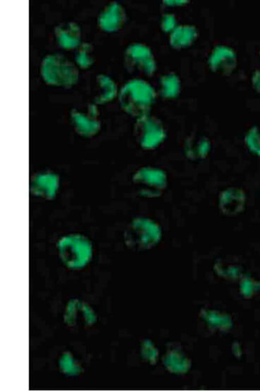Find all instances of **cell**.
Segmentation results:
<instances>
[{"label":"cell","instance_id":"obj_13","mask_svg":"<svg viewBox=\"0 0 260 391\" xmlns=\"http://www.w3.org/2000/svg\"><path fill=\"white\" fill-rule=\"evenodd\" d=\"M247 197L245 192L236 187H231L221 192L219 206L226 216H236L245 211Z\"/></svg>","mask_w":260,"mask_h":391},{"label":"cell","instance_id":"obj_11","mask_svg":"<svg viewBox=\"0 0 260 391\" xmlns=\"http://www.w3.org/2000/svg\"><path fill=\"white\" fill-rule=\"evenodd\" d=\"M210 69L214 73L230 75L237 66V57L233 49L226 46L215 47L208 59Z\"/></svg>","mask_w":260,"mask_h":391},{"label":"cell","instance_id":"obj_26","mask_svg":"<svg viewBox=\"0 0 260 391\" xmlns=\"http://www.w3.org/2000/svg\"><path fill=\"white\" fill-rule=\"evenodd\" d=\"M218 267L221 269V271H223L224 273H223L224 276L226 278L233 280L241 277L242 273L240 266L236 265H228L225 267H222L218 265Z\"/></svg>","mask_w":260,"mask_h":391},{"label":"cell","instance_id":"obj_22","mask_svg":"<svg viewBox=\"0 0 260 391\" xmlns=\"http://www.w3.org/2000/svg\"><path fill=\"white\" fill-rule=\"evenodd\" d=\"M94 47L90 43H84L80 45L75 55V62L82 69H87L95 62L93 56Z\"/></svg>","mask_w":260,"mask_h":391},{"label":"cell","instance_id":"obj_14","mask_svg":"<svg viewBox=\"0 0 260 391\" xmlns=\"http://www.w3.org/2000/svg\"><path fill=\"white\" fill-rule=\"evenodd\" d=\"M55 36L59 45L65 50H73L80 45L82 31L75 22H65L55 27Z\"/></svg>","mask_w":260,"mask_h":391},{"label":"cell","instance_id":"obj_28","mask_svg":"<svg viewBox=\"0 0 260 391\" xmlns=\"http://www.w3.org/2000/svg\"><path fill=\"white\" fill-rule=\"evenodd\" d=\"M252 85L258 93L260 94V71H257L252 76Z\"/></svg>","mask_w":260,"mask_h":391},{"label":"cell","instance_id":"obj_30","mask_svg":"<svg viewBox=\"0 0 260 391\" xmlns=\"http://www.w3.org/2000/svg\"><path fill=\"white\" fill-rule=\"evenodd\" d=\"M259 55H260V52H259Z\"/></svg>","mask_w":260,"mask_h":391},{"label":"cell","instance_id":"obj_12","mask_svg":"<svg viewBox=\"0 0 260 391\" xmlns=\"http://www.w3.org/2000/svg\"><path fill=\"white\" fill-rule=\"evenodd\" d=\"M127 15L119 3L113 2L105 7L98 16V25L106 32L118 31L125 24Z\"/></svg>","mask_w":260,"mask_h":391},{"label":"cell","instance_id":"obj_15","mask_svg":"<svg viewBox=\"0 0 260 391\" xmlns=\"http://www.w3.org/2000/svg\"><path fill=\"white\" fill-rule=\"evenodd\" d=\"M211 150V142L205 136H192L185 142V155L192 161L205 159Z\"/></svg>","mask_w":260,"mask_h":391},{"label":"cell","instance_id":"obj_7","mask_svg":"<svg viewBox=\"0 0 260 391\" xmlns=\"http://www.w3.org/2000/svg\"><path fill=\"white\" fill-rule=\"evenodd\" d=\"M124 65L130 73L151 77L157 71V62L150 48L143 43H132L124 52Z\"/></svg>","mask_w":260,"mask_h":391},{"label":"cell","instance_id":"obj_24","mask_svg":"<svg viewBox=\"0 0 260 391\" xmlns=\"http://www.w3.org/2000/svg\"><path fill=\"white\" fill-rule=\"evenodd\" d=\"M245 144L250 152L260 157V129L257 127H253L247 131Z\"/></svg>","mask_w":260,"mask_h":391},{"label":"cell","instance_id":"obj_17","mask_svg":"<svg viewBox=\"0 0 260 391\" xmlns=\"http://www.w3.org/2000/svg\"><path fill=\"white\" fill-rule=\"evenodd\" d=\"M97 93L94 98V104H104L114 100L117 96L118 89L115 81L105 75H99L96 77Z\"/></svg>","mask_w":260,"mask_h":391},{"label":"cell","instance_id":"obj_21","mask_svg":"<svg viewBox=\"0 0 260 391\" xmlns=\"http://www.w3.org/2000/svg\"><path fill=\"white\" fill-rule=\"evenodd\" d=\"M203 318L206 320L209 325L221 332H228L232 327L231 318L225 313L217 311H206L203 313Z\"/></svg>","mask_w":260,"mask_h":391},{"label":"cell","instance_id":"obj_8","mask_svg":"<svg viewBox=\"0 0 260 391\" xmlns=\"http://www.w3.org/2000/svg\"><path fill=\"white\" fill-rule=\"evenodd\" d=\"M71 122L77 134L84 138H92L101 129V120L96 104H88L82 108L71 111Z\"/></svg>","mask_w":260,"mask_h":391},{"label":"cell","instance_id":"obj_1","mask_svg":"<svg viewBox=\"0 0 260 391\" xmlns=\"http://www.w3.org/2000/svg\"><path fill=\"white\" fill-rule=\"evenodd\" d=\"M156 99L157 92L152 86L139 79L127 82L122 87L119 96L122 109L136 119L150 113Z\"/></svg>","mask_w":260,"mask_h":391},{"label":"cell","instance_id":"obj_25","mask_svg":"<svg viewBox=\"0 0 260 391\" xmlns=\"http://www.w3.org/2000/svg\"><path fill=\"white\" fill-rule=\"evenodd\" d=\"M257 289H260V282H257L251 278H243L242 279L240 292L247 299H251L256 294Z\"/></svg>","mask_w":260,"mask_h":391},{"label":"cell","instance_id":"obj_16","mask_svg":"<svg viewBox=\"0 0 260 391\" xmlns=\"http://www.w3.org/2000/svg\"><path fill=\"white\" fill-rule=\"evenodd\" d=\"M198 31L196 27L192 25H181L176 27L171 31L170 36V45L177 50H181L192 46L197 40Z\"/></svg>","mask_w":260,"mask_h":391},{"label":"cell","instance_id":"obj_20","mask_svg":"<svg viewBox=\"0 0 260 391\" xmlns=\"http://www.w3.org/2000/svg\"><path fill=\"white\" fill-rule=\"evenodd\" d=\"M59 367L61 372L65 376L70 377L79 376L84 371L82 367L77 362L71 352L66 351L61 355L59 361Z\"/></svg>","mask_w":260,"mask_h":391},{"label":"cell","instance_id":"obj_9","mask_svg":"<svg viewBox=\"0 0 260 391\" xmlns=\"http://www.w3.org/2000/svg\"><path fill=\"white\" fill-rule=\"evenodd\" d=\"M64 321L71 328H88L97 322V315L88 303L71 299L65 308Z\"/></svg>","mask_w":260,"mask_h":391},{"label":"cell","instance_id":"obj_2","mask_svg":"<svg viewBox=\"0 0 260 391\" xmlns=\"http://www.w3.org/2000/svg\"><path fill=\"white\" fill-rule=\"evenodd\" d=\"M57 247L61 262L73 271L85 269L93 257L92 241L82 234L65 235L58 240Z\"/></svg>","mask_w":260,"mask_h":391},{"label":"cell","instance_id":"obj_23","mask_svg":"<svg viewBox=\"0 0 260 391\" xmlns=\"http://www.w3.org/2000/svg\"><path fill=\"white\" fill-rule=\"evenodd\" d=\"M141 356L151 365H156L159 360V350L151 340H145L141 345Z\"/></svg>","mask_w":260,"mask_h":391},{"label":"cell","instance_id":"obj_19","mask_svg":"<svg viewBox=\"0 0 260 391\" xmlns=\"http://www.w3.org/2000/svg\"><path fill=\"white\" fill-rule=\"evenodd\" d=\"M181 83L174 73L165 75L160 79V95L167 100H173L180 95Z\"/></svg>","mask_w":260,"mask_h":391},{"label":"cell","instance_id":"obj_29","mask_svg":"<svg viewBox=\"0 0 260 391\" xmlns=\"http://www.w3.org/2000/svg\"><path fill=\"white\" fill-rule=\"evenodd\" d=\"M187 3H189V1H176V0H171V1H170V0H165V1H164L165 5L171 7L182 6V5H185Z\"/></svg>","mask_w":260,"mask_h":391},{"label":"cell","instance_id":"obj_10","mask_svg":"<svg viewBox=\"0 0 260 391\" xmlns=\"http://www.w3.org/2000/svg\"><path fill=\"white\" fill-rule=\"evenodd\" d=\"M60 188L59 174L52 171H43L31 176L30 192L32 196L44 201H53Z\"/></svg>","mask_w":260,"mask_h":391},{"label":"cell","instance_id":"obj_5","mask_svg":"<svg viewBox=\"0 0 260 391\" xmlns=\"http://www.w3.org/2000/svg\"><path fill=\"white\" fill-rule=\"evenodd\" d=\"M137 194L145 198L161 197L168 188L167 173L163 169L143 167L136 171L132 177Z\"/></svg>","mask_w":260,"mask_h":391},{"label":"cell","instance_id":"obj_4","mask_svg":"<svg viewBox=\"0 0 260 391\" xmlns=\"http://www.w3.org/2000/svg\"><path fill=\"white\" fill-rule=\"evenodd\" d=\"M162 239V229L154 220L136 218L124 232V242L129 249L145 251L157 246Z\"/></svg>","mask_w":260,"mask_h":391},{"label":"cell","instance_id":"obj_3","mask_svg":"<svg viewBox=\"0 0 260 391\" xmlns=\"http://www.w3.org/2000/svg\"><path fill=\"white\" fill-rule=\"evenodd\" d=\"M41 73L47 85L64 89L75 85L80 76L76 65L60 54H51L44 57Z\"/></svg>","mask_w":260,"mask_h":391},{"label":"cell","instance_id":"obj_18","mask_svg":"<svg viewBox=\"0 0 260 391\" xmlns=\"http://www.w3.org/2000/svg\"><path fill=\"white\" fill-rule=\"evenodd\" d=\"M163 363L169 372L175 374H185L191 367V361L177 350L168 351L163 357Z\"/></svg>","mask_w":260,"mask_h":391},{"label":"cell","instance_id":"obj_27","mask_svg":"<svg viewBox=\"0 0 260 391\" xmlns=\"http://www.w3.org/2000/svg\"><path fill=\"white\" fill-rule=\"evenodd\" d=\"M176 18L173 14H165L161 20V29L164 32L173 31L175 29Z\"/></svg>","mask_w":260,"mask_h":391},{"label":"cell","instance_id":"obj_6","mask_svg":"<svg viewBox=\"0 0 260 391\" xmlns=\"http://www.w3.org/2000/svg\"><path fill=\"white\" fill-rule=\"evenodd\" d=\"M133 135L138 145L143 150H156L167 137L161 121L150 115L136 119Z\"/></svg>","mask_w":260,"mask_h":391}]
</instances>
